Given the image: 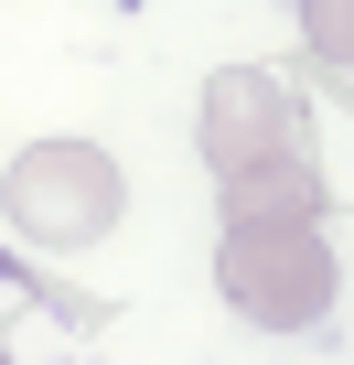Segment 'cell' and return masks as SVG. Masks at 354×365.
I'll use <instances>...</instances> for the list:
<instances>
[{
  "mask_svg": "<svg viewBox=\"0 0 354 365\" xmlns=\"http://www.w3.org/2000/svg\"><path fill=\"white\" fill-rule=\"evenodd\" d=\"M0 215H11V237L33 247H97L118 215H129V182L97 140H33L11 150V172H0Z\"/></svg>",
  "mask_w": 354,
  "mask_h": 365,
  "instance_id": "7a4b0ae2",
  "label": "cell"
},
{
  "mask_svg": "<svg viewBox=\"0 0 354 365\" xmlns=\"http://www.w3.org/2000/svg\"><path fill=\"white\" fill-rule=\"evenodd\" d=\"M204 161L226 182V226H322V161H311V118L290 97V76L269 65H226L204 86Z\"/></svg>",
  "mask_w": 354,
  "mask_h": 365,
  "instance_id": "6da1fadb",
  "label": "cell"
},
{
  "mask_svg": "<svg viewBox=\"0 0 354 365\" xmlns=\"http://www.w3.org/2000/svg\"><path fill=\"white\" fill-rule=\"evenodd\" d=\"M215 290L269 322V333H301L333 312V237L322 226H226L215 237Z\"/></svg>",
  "mask_w": 354,
  "mask_h": 365,
  "instance_id": "3957f363",
  "label": "cell"
},
{
  "mask_svg": "<svg viewBox=\"0 0 354 365\" xmlns=\"http://www.w3.org/2000/svg\"><path fill=\"white\" fill-rule=\"evenodd\" d=\"M0 365H11V354H0Z\"/></svg>",
  "mask_w": 354,
  "mask_h": 365,
  "instance_id": "5b68a950",
  "label": "cell"
},
{
  "mask_svg": "<svg viewBox=\"0 0 354 365\" xmlns=\"http://www.w3.org/2000/svg\"><path fill=\"white\" fill-rule=\"evenodd\" d=\"M301 33H311L333 65H354V0H301Z\"/></svg>",
  "mask_w": 354,
  "mask_h": 365,
  "instance_id": "277c9868",
  "label": "cell"
}]
</instances>
